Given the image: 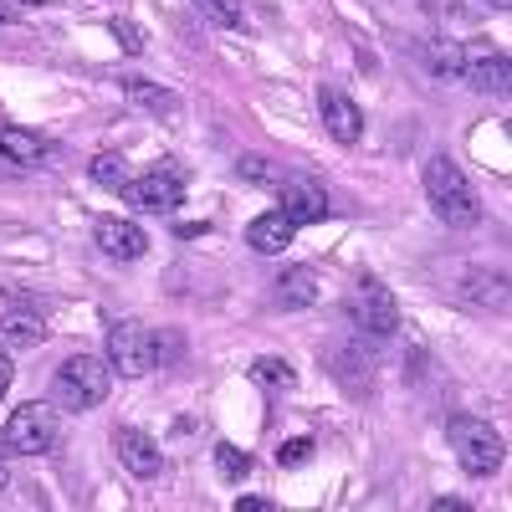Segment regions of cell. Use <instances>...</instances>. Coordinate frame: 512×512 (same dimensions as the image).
<instances>
[{
    "mask_svg": "<svg viewBox=\"0 0 512 512\" xmlns=\"http://www.w3.org/2000/svg\"><path fill=\"white\" fill-rule=\"evenodd\" d=\"M446 436H451V451L461 461L466 477H497L502 461H507V441L492 420H477V415H451L446 420Z\"/></svg>",
    "mask_w": 512,
    "mask_h": 512,
    "instance_id": "obj_2",
    "label": "cell"
},
{
    "mask_svg": "<svg viewBox=\"0 0 512 512\" xmlns=\"http://www.w3.org/2000/svg\"><path fill=\"white\" fill-rule=\"evenodd\" d=\"M11 21H21V16H16V11L6 6V0H0V26H11Z\"/></svg>",
    "mask_w": 512,
    "mask_h": 512,
    "instance_id": "obj_30",
    "label": "cell"
},
{
    "mask_svg": "<svg viewBox=\"0 0 512 512\" xmlns=\"http://www.w3.org/2000/svg\"><path fill=\"white\" fill-rule=\"evenodd\" d=\"M216 466H221V477H226V482H246V477H251V451L221 441V446H216Z\"/></svg>",
    "mask_w": 512,
    "mask_h": 512,
    "instance_id": "obj_22",
    "label": "cell"
},
{
    "mask_svg": "<svg viewBox=\"0 0 512 512\" xmlns=\"http://www.w3.org/2000/svg\"><path fill=\"white\" fill-rule=\"evenodd\" d=\"M113 36H118V47H123L128 57H139V52L149 47V36H144V26H134V21H123V16L113 21Z\"/></svg>",
    "mask_w": 512,
    "mask_h": 512,
    "instance_id": "obj_24",
    "label": "cell"
},
{
    "mask_svg": "<svg viewBox=\"0 0 512 512\" xmlns=\"http://www.w3.org/2000/svg\"><path fill=\"white\" fill-rule=\"evenodd\" d=\"M93 246L103 256H113V262H139V256L149 251V236L139 221H98L93 226Z\"/></svg>",
    "mask_w": 512,
    "mask_h": 512,
    "instance_id": "obj_12",
    "label": "cell"
},
{
    "mask_svg": "<svg viewBox=\"0 0 512 512\" xmlns=\"http://www.w3.org/2000/svg\"><path fill=\"white\" fill-rule=\"evenodd\" d=\"M118 195L128 205L149 210V216H175V210L185 205V175H180V169H149V175L128 180Z\"/></svg>",
    "mask_w": 512,
    "mask_h": 512,
    "instance_id": "obj_7",
    "label": "cell"
},
{
    "mask_svg": "<svg viewBox=\"0 0 512 512\" xmlns=\"http://www.w3.org/2000/svg\"><path fill=\"white\" fill-rule=\"evenodd\" d=\"M420 62L431 67L436 77H461V41H451V36H431V41H420Z\"/></svg>",
    "mask_w": 512,
    "mask_h": 512,
    "instance_id": "obj_17",
    "label": "cell"
},
{
    "mask_svg": "<svg viewBox=\"0 0 512 512\" xmlns=\"http://www.w3.org/2000/svg\"><path fill=\"white\" fill-rule=\"evenodd\" d=\"M344 318H349V328H359L364 338H390V333L400 328V303H395V292L384 287V282L364 277V282H354L349 297H344Z\"/></svg>",
    "mask_w": 512,
    "mask_h": 512,
    "instance_id": "obj_5",
    "label": "cell"
},
{
    "mask_svg": "<svg viewBox=\"0 0 512 512\" xmlns=\"http://www.w3.org/2000/svg\"><path fill=\"white\" fill-rule=\"evenodd\" d=\"M0 154H6L11 164H41V159H47V139L31 134V128L0 123Z\"/></svg>",
    "mask_w": 512,
    "mask_h": 512,
    "instance_id": "obj_14",
    "label": "cell"
},
{
    "mask_svg": "<svg viewBox=\"0 0 512 512\" xmlns=\"http://www.w3.org/2000/svg\"><path fill=\"white\" fill-rule=\"evenodd\" d=\"M108 364L123 379H144L159 364V338L144 323H113L108 328Z\"/></svg>",
    "mask_w": 512,
    "mask_h": 512,
    "instance_id": "obj_6",
    "label": "cell"
},
{
    "mask_svg": "<svg viewBox=\"0 0 512 512\" xmlns=\"http://www.w3.org/2000/svg\"><path fill=\"white\" fill-rule=\"evenodd\" d=\"M11 487V466H6V451H0V492Z\"/></svg>",
    "mask_w": 512,
    "mask_h": 512,
    "instance_id": "obj_29",
    "label": "cell"
},
{
    "mask_svg": "<svg viewBox=\"0 0 512 512\" xmlns=\"http://www.w3.org/2000/svg\"><path fill=\"white\" fill-rule=\"evenodd\" d=\"M492 6H497V11H507V6H512V0H492Z\"/></svg>",
    "mask_w": 512,
    "mask_h": 512,
    "instance_id": "obj_31",
    "label": "cell"
},
{
    "mask_svg": "<svg viewBox=\"0 0 512 512\" xmlns=\"http://www.w3.org/2000/svg\"><path fill=\"white\" fill-rule=\"evenodd\" d=\"M195 11H200L205 21L226 26V31H241V26H246V6H241V0H195Z\"/></svg>",
    "mask_w": 512,
    "mask_h": 512,
    "instance_id": "obj_20",
    "label": "cell"
},
{
    "mask_svg": "<svg viewBox=\"0 0 512 512\" xmlns=\"http://www.w3.org/2000/svg\"><path fill=\"white\" fill-rule=\"evenodd\" d=\"M292 236H297V226L282 216V210H267V216H256V221L246 226V246H251V251H262V256L287 251V246H292Z\"/></svg>",
    "mask_w": 512,
    "mask_h": 512,
    "instance_id": "obj_13",
    "label": "cell"
},
{
    "mask_svg": "<svg viewBox=\"0 0 512 512\" xmlns=\"http://www.w3.org/2000/svg\"><path fill=\"white\" fill-rule=\"evenodd\" d=\"M277 200H282V216L292 226H318V221H328V210H333L328 205V190L318 180H308V175H282Z\"/></svg>",
    "mask_w": 512,
    "mask_h": 512,
    "instance_id": "obj_9",
    "label": "cell"
},
{
    "mask_svg": "<svg viewBox=\"0 0 512 512\" xmlns=\"http://www.w3.org/2000/svg\"><path fill=\"white\" fill-rule=\"evenodd\" d=\"M461 82L477 93H507V52L492 41H461Z\"/></svg>",
    "mask_w": 512,
    "mask_h": 512,
    "instance_id": "obj_8",
    "label": "cell"
},
{
    "mask_svg": "<svg viewBox=\"0 0 512 512\" xmlns=\"http://www.w3.org/2000/svg\"><path fill=\"white\" fill-rule=\"evenodd\" d=\"M11 379H16V364H11V354H6V349H0V400H6Z\"/></svg>",
    "mask_w": 512,
    "mask_h": 512,
    "instance_id": "obj_27",
    "label": "cell"
},
{
    "mask_svg": "<svg viewBox=\"0 0 512 512\" xmlns=\"http://www.w3.org/2000/svg\"><path fill=\"white\" fill-rule=\"evenodd\" d=\"M236 512H277L272 497H236Z\"/></svg>",
    "mask_w": 512,
    "mask_h": 512,
    "instance_id": "obj_26",
    "label": "cell"
},
{
    "mask_svg": "<svg viewBox=\"0 0 512 512\" xmlns=\"http://www.w3.org/2000/svg\"><path fill=\"white\" fill-rule=\"evenodd\" d=\"M123 98L139 103V108H149L154 118H175V113H180V98L164 93V88H154V82H144V77H123Z\"/></svg>",
    "mask_w": 512,
    "mask_h": 512,
    "instance_id": "obj_15",
    "label": "cell"
},
{
    "mask_svg": "<svg viewBox=\"0 0 512 512\" xmlns=\"http://www.w3.org/2000/svg\"><path fill=\"white\" fill-rule=\"evenodd\" d=\"M108 384H113V364L98 354H72L57 364L52 374V405L57 410H93L108 400Z\"/></svg>",
    "mask_w": 512,
    "mask_h": 512,
    "instance_id": "obj_3",
    "label": "cell"
},
{
    "mask_svg": "<svg viewBox=\"0 0 512 512\" xmlns=\"http://www.w3.org/2000/svg\"><path fill=\"white\" fill-rule=\"evenodd\" d=\"M303 461H313V441H308V436L277 446V466H282V472H287V466H303Z\"/></svg>",
    "mask_w": 512,
    "mask_h": 512,
    "instance_id": "obj_25",
    "label": "cell"
},
{
    "mask_svg": "<svg viewBox=\"0 0 512 512\" xmlns=\"http://www.w3.org/2000/svg\"><path fill=\"white\" fill-rule=\"evenodd\" d=\"M431 507H436V512H466V502H461V497H436Z\"/></svg>",
    "mask_w": 512,
    "mask_h": 512,
    "instance_id": "obj_28",
    "label": "cell"
},
{
    "mask_svg": "<svg viewBox=\"0 0 512 512\" xmlns=\"http://www.w3.org/2000/svg\"><path fill=\"white\" fill-rule=\"evenodd\" d=\"M251 379L262 384V390H292V384H297L292 364L277 359V354H262V359H256V364H251Z\"/></svg>",
    "mask_w": 512,
    "mask_h": 512,
    "instance_id": "obj_18",
    "label": "cell"
},
{
    "mask_svg": "<svg viewBox=\"0 0 512 512\" xmlns=\"http://www.w3.org/2000/svg\"><path fill=\"white\" fill-rule=\"evenodd\" d=\"M425 200H431L436 221H446L451 231H466V226L482 221L477 190H472V180L461 175V164L451 154H431V159H425Z\"/></svg>",
    "mask_w": 512,
    "mask_h": 512,
    "instance_id": "obj_1",
    "label": "cell"
},
{
    "mask_svg": "<svg viewBox=\"0 0 512 512\" xmlns=\"http://www.w3.org/2000/svg\"><path fill=\"white\" fill-rule=\"evenodd\" d=\"M236 175H241L246 185H262V190H277V185H282V169H277L272 159H262V154H241V159H236Z\"/></svg>",
    "mask_w": 512,
    "mask_h": 512,
    "instance_id": "obj_19",
    "label": "cell"
},
{
    "mask_svg": "<svg viewBox=\"0 0 512 512\" xmlns=\"http://www.w3.org/2000/svg\"><path fill=\"white\" fill-rule=\"evenodd\" d=\"M0 333H6L11 344H41V338H47V323L31 318V313H11L6 323H0Z\"/></svg>",
    "mask_w": 512,
    "mask_h": 512,
    "instance_id": "obj_21",
    "label": "cell"
},
{
    "mask_svg": "<svg viewBox=\"0 0 512 512\" xmlns=\"http://www.w3.org/2000/svg\"><path fill=\"white\" fill-rule=\"evenodd\" d=\"M0 446H6V456H52L62 446V415L57 405L47 400H26L11 410L6 431H0Z\"/></svg>",
    "mask_w": 512,
    "mask_h": 512,
    "instance_id": "obj_4",
    "label": "cell"
},
{
    "mask_svg": "<svg viewBox=\"0 0 512 512\" xmlns=\"http://www.w3.org/2000/svg\"><path fill=\"white\" fill-rule=\"evenodd\" d=\"M277 297H282L287 308L318 303V272H313V267H287V272L277 277Z\"/></svg>",
    "mask_w": 512,
    "mask_h": 512,
    "instance_id": "obj_16",
    "label": "cell"
},
{
    "mask_svg": "<svg viewBox=\"0 0 512 512\" xmlns=\"http://www.w3.org/2000/svg\"><path fill=\"white\" fill-rule=\"evenodd\" d=\"M113 456L123 461V472H134V477H144V482L164 472L159 441L144 436V431H134V425H118V431H113Z\"/></svg>",
    "mask_w": 512,
    "mask_h": 512,
    "instance_id": "obj_10",
    "label": "cell"
},
{
    "mask_svg": "<svg viewBox=\"0 0 512 512\" xmlns=\"http://www.w3.org/2000/svg\"><path fill=\"white\" fill-rule=\"evenodd\" d=\"M93 180L108 185V190H123V185H128V169H123L118 154H98V159H93Z\"/></svg>",
    "mask_w": 512,
    "mask_h": 512,
    "instance_id": "obj_23",
    "label": "cell"
},
{
    "mask_svg": "<svg viewBox=\"0 0 512 512\" xmlns=\"http://www.w3.org/2000/svg\"><path fill=\"white\" fill-rule=\"evenodd\" d=\"M318 113H323V128H328L338 144H359V134H364V108H359L349 93L323 88V93H318Z\"/></svg>",
    "mask_w": 512,
    "mask_h": 512,
    "instance_id": "obj_11",
    "label": "cell"
}]
</instances>
